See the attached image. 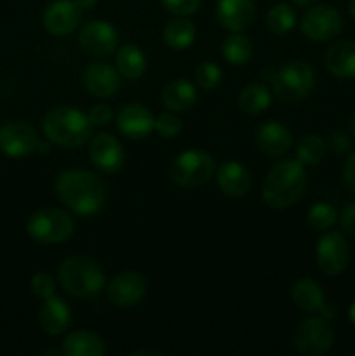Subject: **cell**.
Here are the masks:
<instances>
[{
    "instance_id": "cell-7",
    "label": "cell",
    "mask_w": 355,
    "mask_h": 356,
    "mask_svg": "<svg viewBox=\"0 0 355 356\" xmlns=\"http://www.w3.org/2000/svg\"><path fill=\"white\" fill-rule=\"evenodd\" d=\"M214 172V159L202 149H187L180 153L171 165V179L181 188L200 186L207 183Z\"/></svg>"
},
{
    "instance_id": "cell-10",
    "label": "cell",
    "mask_w": 355,
    "mask_h": 356,
    "mask_svg": "<svg viewBox=\"0 0 355 356\" xmlns=\"http://www.w3.org/2000/svg\"><path fill=\"white\" fill-rule=\"evenodd\" d=\"M38 134L24 120H9L0 125V152L10 159H21L37 149Z\"/></svg>"
},
{
    "instance_id": "cell-46",
    "label": "cell",
    "mask_w": 355,
    "mask_h": 356,
    "mask_svg": "<svg viewBox=\"0 0 355 356\" xmlns=\"http://www.w3.org/2000/svg\"><path fill=\"white\" fill-rule=\"evenodd\" d=\"M348 320H350V322L355 325V301L352 302L350 309H348Z\"/></svg>"
},
{
    "instance_id": "cell-47",
    "label": "cell",
    "mask_w": 355,
    "mask_h": 356,
    "mask_svg": "<svg viewBox=\"0 0 355 356\" xmlns=\"http://www.w3.org/2000/svg\"><path fill=\"white\" fill-rule=\"evenodd\" d=\"M350 16L354 17V21H355V0H352L350 2Z\"/></svg>"
},
{
    "instance_id": "cell-40",
    "label": "cell",
    "mask_w": 355,
    "mask_h": 356,
    "mask_svg": "<svg viewBox=\"0 0 355 356\" xmlns=\"http://www.w3.org/2000/svg\"><path fill=\"white\" fill-rule=\"evenodd\" d=\"M343 181L348 190L355 193V149L348 153L347 156V162L343 167Z\"/></svg>"
},
{
    "instance_id": "cell-37",
    "label": "cell",
    "mask_w": 355,
    "mask_h": 356,
    "mask_svg": "<svg viewBox=\"0 0 355 356\" xmlns=\"http://www.w3.org/2000/svg\"><path fill=\"white\" fill-rule=\"evenodd\" d=\"M327 148H329L334 155L350 153V138H348L343 131H333L329 134V139H327Z\"/></svg>"
},
{
    "instance_id": "cell-28",
    "label": "cell",
    "mask_w": 355,
    "mask_h": 356,
    "mask_svg": "<svg viewBox=\"0 0 355 356\" xmlns=\"http://www.w3.org/2000/svg\"><path fill=\"white\" fill-rule=\"evenodd\" d=\"M271 103V89L265 83H249L240 90L239 106L244 113L258 115L267 110Z\"/></svg>"
},
{
    "instance_id": "cell-13",
    "label": "cell",
    "mask_w": 355,
    "mask_h": 356,
    "mask_svg": "<svg viewBox=\"0 0 355 356\" xmlns=\"http://www.w3.org/2000/svg\"><path fill=\"white\" fill-rule=\"evenodd\" d=\"M89 159L101 172L117 174L124 167L125 153L113 134L100 132L89 139Z\"/></svg>"
},
{
    "instance_id": "cell-33",
    "label": "cell",
    "mask_w": 355,
    "mask_h": 356,
    "mask_svg": "<svg viewBox=\"0 0 355 356\" xmlns=\"http://www.w3.org/2000/svg\"><path fill=\"white\" fill-rule=\"evenodd\" d=\"M223 72L216 63L212 61H204L197 66L195 70V82L200 89L204 90H212L221 83Z\"/></svg>"
},
{
    "instance_id": "cell-30",
    "label": "cell",
    "mask_w": 355,
    "mask_h": 356,
    "mask_svg": "<svg viewBox=\"0 0 355 356\" xmlns=\"http://www.w3.org/2000/svg\"><path fill=\"white\" fill-rule=\"evenodd\" d=\"M327 153V143L319 136H305L296 146V160L305 167H315Z\"/></svg>"
},
{
    "instance_id": "cell-6",
    "label": "cell",
    "mask_w": 355,
    "mask_h": 356,
    "mask_svg": "<svg viewBox=\"0 0 355 356\" xmlns=\"http://www.w3.org/2000/svg\"><path fill=\"white\" fill-rule=\"evenodd\" d=\"M75 232V221L61 209H40L26 221V233L31 240L44 245H56L70 238Z\"/></svg>"
},
{
    "instance_id": "cell-32",
    "label": "cell",
    "mask_w": 355,
    "mask_h": 356,
    "mask_svg": "<svg viewBox=\"0 0 355 356\" xmlns=\"http://www.w3.org/2000/svg\"><path fill=\"white\" fill-rule=\"evenodd\" d=\"M306 221L317 232H326L331 226L336 225L338 221V212L336 209L333 207L327 202H319V204L312 205L306 214Z\"/></svg>"
},
{
    "instance_id": "cell-17",
    "label": "cell",
    "mask_w": 355,
    "mask_h": 356,
    "mask_svg": "<svg viewBox=\"0 0 355 356\" xmlns=\"http://www.w3.org/2000/svg\"><path fill=\"white\" fill-rule=\"evenodd\" d=\"M256 16L254 0H218L216 17L228 31H244L251 26Z\"/></svg>"
},
{
    "instance_id": "cell-21",
    "label": "cell",
    "mask_w": 355,
    "mask_h": 356,
    "mask_svg": "<svg viewBox=\"0 0 355 356\" xmlns=\"http://www.w3.org/2000/svg\"><path fill=\"white\" fill-rule=\"evenodd\" d=\"M216 183L228 197H244L251 188L249 170L237 160H226L216 169Z\"/></svg>"
},
{
    "instance_id": "cell-3",
    "label": "cell",
    "mask_w": 355,
    "mask_h": 356,
    "mask_svg": "<svg viewBox=\"0 0 355 356\" xmlns=\"http://www.w3.org/2000/svg\"><path fill=\"white\" fill-rule=\"evenodd\" d=\"M305 188V165L298 160H282L275 163L265 177L263 200L271 209H287L303 197Z\"/></svg>"
},
{
    "instance_id": "cell-27",
    "label": "cell",
    "mask_w": 355,
    "mask_h": 356,
    "mask_svg": "<svg viewBox=\"0 0 355 356\" xmlns=\"http://www.w3.org/2000/svg\"><path fill=\"white\" fill-rule=\"evenodd\" d=\"M195 33V24L187 16H176L164 28V42L174 51H183L194 44Z\"/></svg>"
},
{
    "instance_id": "cell-15",
    "label": "cell",
    "mask_w": 355,
    "mask_h": 356,
    "mask_svg": "<svg viewBox=\"0 0 355 356\" xmlns=\"http://www.w3.org/2000/svg\"><path fill=\"white\" fill-rule=\"evenodd\" d=\"M82 9L77 6L75 0H54L47 3L42 16L45 30L56 37H66L80 26Z\"/></svg>"
},
{
    "instance_id": "cell-20",
    "label": "cell",
    "mask_w": 355,
    "mask_h": 356,
    "mask_svg": "<svg viewBox=\"0 0 355 356\" xmlns=\"http://www.w3.org/2000/svg\"><path fill=\"white\" fill-rule=\"evenodd\" d=\"M38 323L45 334L59 336L72 323V308L65 299L51 296V298L44 299V305L38 312Z\"/></svg>"
},
{
    "instance_id": "cell-23",
    "label": "cell",
    "mask_w": 355,
    "mask_h": 356,
    "mask_svg": "<svg viewBox=\"0 0 355 356\" xmlns=\"http://www.w3.org/2000/svg\"><path fill=\"white\" fill-rule=\"evenodd\" d=\"M104 353H106L104 341L90 330L70 332L61 343L63 356H103Z\"/></svg>"
},
{
    "instance_id": "cell-42",
    "label": "cell",
    "mask_w": 355,
    "mask_h": 356,
    "mask_svg": "<svg viewBox=\"0 0 355 356\" xmlns=\"http://www.w3.org/2000/svg\"><path fill=\"white\" fill-rule=\"evenodd\" d=\"M164 351L159 350H138L132 353V356H162Z\"/></svg>"
},
{
    "instance_id": "cell-9",
    "label": "cell",
    "mask_w": 355,
    "mask_h": 356,
    "mask_svg": "<svg viewBox=\"0 0 355 356\" xmlns=\"http://www.w3.org/2000/svg\"><path fill=\"white\" fill-rule=\"evenodd\" d=\"M299 28L308 40L329 42L343 30V17L336 7L320 3V6L310 7L303 14Z\"/></svg>"
},
{
    "instance_id": "cell-45",
    "label": "cell",
    "mask_w": 355,
    "mask_h": 356,
    "mask_svg": "<svg viewBox=\"0 0 355 356\" xmlns=\"http://www.w3.org/2000/svg\"><path fill=\"white\" fill-rule=\"evenodd\" d=\"M289 2L294 3V6H298V7H306V6H312L315 0H289Z\"/></svg>"
},
{
    "instance_id": "cell-18",
    "label": "cell",
    "mask_w": 355,
    "mask_h": 356,
    "mask_svg": "<svg viewBox=\"0 0 355 356\" xmlns=\"http://www.w3.org/2000/svg\"><path fill=\"white\" fill-rule=\"evenodd\" d=\"M117 129L129 139H143L153 131L155 117L143 104H127L117 113Z\"/></svg>"
},
{
    "instance_id": "cell-44",
    "label": "cell",
    "mask_w": 355,
    "mask_h": 356,
    "mask_svg": "<svg viewBox=\"0 0 355 356\" xmlns=\"http://www.w3.org/2000/svg\"><path fill=\"white\" fill-rule=\"evenodd\" d=\"M49 139L47 141H42V139H38V143H37V149H35V152H40V153H47L49 152Z\"/></svg>"
},
{
    "instance_id": "cell-1",
    "label": "cell",
    "mask_w": 355,
    "mask_h": 356,
    "mask_svg": "<svg viewBox=\"0 0 355 356\" xmlns=\"http://www.w3.org/2000/svg\"><path fill=\"white\" fill-rule=\"evenodd\" d=\"M54 190L59 200L79 216H94L104 207L108 190L97 174L84 169H66L56 176Z\"/></svg>"
},
{
    "instance_id": "cell-25",
    "label": "cell",
    "mask_w": 355,
    "mask_h": 356,
    "mask_svg": "<svg viewBox=\"0 0 355 356\" xmlns=\"http://www.w3.org/2000/svg\"><path fill=\"white\" fill-rule=\"evenodd\" d=\"M291 298L294 305L305 313H319L324 302H326L322 287L315 280H312V278H299L292 285Z\"/></svg>"
},
{
    "instance_id": "cell-34",
    "label": "cell",
    "mask_w": 355,
    "mask_h": 356,
    "mask_svg": "<svg viewBox=\"0 0 355 356\" xmlns=\"http://www.w3.org/2000/svg\"><path fill=\"white\" fill-rule=\"evenodd\" d=\"M181 129H183V124L174 111L160 113L155 118V125H153V131H157V134L162 136V138H176Z\"/></svg>"
},
{
    "instance_id": "cell-4",
    "label": "cell",
    "mask_w": 355,
    "mask_h": 356,
    "mask_svg": "<svg viewBox=\"0 0 355 356\" xmlns=\"http://www.w3.org/2000/svg\"><path fill=\"white\" fill-rule=\"evenodd\" d=\"M58 282L63 291L77 299H93L106 287L103 268L86 256H70L58 270Z\"/></svg>"
},
{
    "instance_id": "cell-16",
    "label": "cell",
    "mask_w": 355,
    "mask_h": 356,
    "mask_svg": "<svg viewBox=\"0 0 355 356\" xmlns=\"http://www.w3.org/2000/svg\"><path fill=\"white\" fill-rule=\"evenodd\" d=\"M84 87L90 96L106 99L113 96L120 87V73L108 63H93L84 72Z\"/></svg>"
},
{
    "instance_id": "cell-31",
    "label": "cell",
    "mask_w": 355,
    "mask_h": 356,
    "mask_svg": "<svg viewBox=\"0 0 355 356\" xmlns=\"http://www.w3.org/2000/svg\"><path fill=\"white\" fill-rule=\"evenodd\" d=\"M296 23H298V17L289 3H275L267 14V26L275 35L289 33L296 26Z\"/></svg>"
},
{
    "instance_id": "cell-8",
    "label": "cell",
    "mask_w": 355,
    "mask_h": 356,
    "mask_svg": "<svg viewBox=\"0 0 355 356\" xmlns=\"http://www.w3.org/2000/svg\"><path fill=\"white\" fill-rule=\"evenodd\" d=\"M334 332L329 320L322 316H310L298 323L294 330V346L298 353L306 356H322L331 350Z\"/></svg>"
},
{
    "instance_id": "cell-39",
    "label": "cell",
    "mask_w": 355,
    "mask_h": 356,
    "mask_svg": "<svg viewBox=\"0 0 355 356\" xmlns=\"http://www.w3.org/2000/svg\"><path fill=\"white\" fill-rule=\"evenodd\" d=\"M340 225L347 235L355 238V202L343 209V212L340 214Z\"/></svg>"
},
{
    "instance_id": "cell-5",
    "label": "cell",
    "mask_w": 355,
    "mask_h": 356,
    "mask_svg": "<svg viewBox=\"0 0 355 356\" xmlns=\"http://www.w3.org/2000/svg\"><path fill=\"white\" fill-rule=\"evenodd\" d=\"M271 92L284 103H298L310 96L315 86L313 68L305 61H289L274 73Z\"/></svg>"
},
{
    "instance_id": "cell-2",
    "label": "cell",
    "mask_w": 355,
    "mask_h": 356,
    "mask_svg": "<svg viewBox=\"0 0 355 356\" xmlns=\"http://www.w3.org/2000/svg\"><path fill=\"white\" fill-rule=\"evenodd\" d=\"M93 122L89 115L73 106H56L45 113L42 131L45 139L61 148L75 149L93 138Z\"/></svg>"
},
{
    "instance_id": "cell-24",
    "label": "cell",
    "mask_w": 355,
    "mask_h": 356,
    "mask_svg": "<svg viewBox=\"0 0 355 356\" xmlns=\"http://www.w3.org/2000/svg\"><path fill=\"white\" fill-rule=\"evenodd\" d=\"M164 106L174 113L188 111L197 103V89L187 79H178L167 83L162 90Z\"/></svg>"
},
{
    "instance_id": "cell-19",
    "label": "cell",
    "mask_w": 355,
    "mask_h": 356,
    "mask_svg": "<svg viewBox=\"0 0 355 356\" xmlns=\"http://www.w3.org/2000/svg\"><path fill=\"white\" fill-rule=\"evenodd\" d=\"M256 145L271 159L284 156L292 146V134L281 122H265L256 131Z\"/></svg>"
},
{
    "instance_id": "cell-36",
    "label": "cell",
    "mask_w": 355,
    "mask_h": 356,
    "mask_svg": "<svg viewBox=\"0 0 355 356\" xmlns=\"http://www.w3.org/2000/svg\"><path fill=\"white\" fill-rule=\"evenodd\" d=\"M164 9L174 16H191L198 10L202 0H160Z\"/></svg>"
},
{
    "instance_id": "cell-11",
    "label": "cell",
    "mask_w": 355,
    "mask_h": 356,
    "mask_svg": "<svg viewBox=\"0 0 355 356\" xmlns=\"http://www.w3.org/2000/svg\"><path fill=\"white\" fill-rule=\"evenodd\" d=\"M79 45L86 54L104 58L118 47V33L108 21L93 19L80 28Z\"/></svg>"
},
{
    "instance_id": "cell-26",
    "label": "cell",
    "mask_w": 355,
    "mask_h": 356,
    "mask_svg": "<svg viewBox=\"0 0 355 356\" xmlns=\"http://www.w3.org/2000/svg\"><path fill=\"white\" fill-rule=\"evenodd\" d=\"M118 73L127 80H136L146 72V56L138 45L125 44L118 49L115 58Z\"/></svg>"
},
{
    "instance_id": "cell-14",
    "label": "cell",
    "mask_w": 355,
    "mask_h": 356,
    "mask_svg": "<svg viewBox=\"0 0 355 356\" xmlns=\"http://www.w3.org/2000/svg\"><path fill=\"white\" fill-rule=\"evenodd\" d=\"M106 296L111 305L118 308H131L145 299L146 280L138 271H122L108 282Z\"/></svg>"
},
{
    "instance_id": "cell-12",
    "label": "cell",
    "mask_w": 355,
    "mask_h": 356,
    "mask_svg": "<svg viewBox=\"0 0 355 356\" xmlns=\"http://www.w3.org/2000/svg\"><path fill=\"white\" fill-rule=\"evenodd\" d=\"M348 242L340 232L324 233L317 242V266L324 275L338 277L348 264Z\"/></svg>"
},
{
    "instance_id": "cell-35",
    "label": "cell",
    "mask_w": 355,
    "mask_h": 356,
    "mask_svg": "<svg viewBox=\"0 0 355 356\" xmlns=\"http://www.w3.org/2000/svg\"><path fill=\"white\" fill-rule=\"evenodd\" d=\"M30 291L35 298L42 299V301L51 298V296H54V291H56L54 277L45 273V271H38V273H35L33 277H31Z\"/></svg>"
},
{
    "instance_id": "cell-48",
    "label": "cell",
    "mask_w": 355,
    "mask_h": 356,
    "mask_svg": "<svg viewBox=\"0 0 355 356\" xmlns=\"http://www.w3.org/2000/svg\"><path fill=\"white\" fill-rule=\"evenodd\" d=\"M352 134H354V138H355V117H354V120H352Z\"/></svg>"
},
{
    "instance_id": "cell-29",
    "label": "cell",
    "mask_w": 355,
    "mask_h": 356,
    "mask_svg": "<svg viewBox=\"0 0 355 356\" xmlns=\"http://www.w3.org/2000/svg\"><path fill=\"white\" fill-rule=\"evenodd\" d=\"M221 52L226 63L233 66H244L253 56V44L242 31H232L223 40Z\"/></svg>"
},
{
    "instance_id": "cell-38",
    "label": "cell",
    "mask_w": 355,
    "mask_h": 356,
    "mask_svg": "<svg viewBox=\"0 0 355 356\" xmlns=\"http://www.w3.org/2000/svg\"><path fill=\"white\" fill-rule=\"evenodd\" d=\"M87 115H89V120L93 122V125H106L108 122L113 118V111H111V108L103 103L94 104Z\"/></svg>"
},
{
    "instance_id": "cell-43",
    "label": "cell",
    "mask_w": 355,
    "mask_h": 356,
    "mask_svg": "<svg viewBox=\"0 0 355 356\" xmlns=\"http://www.w3.org/2000/svg\"><path fill=\"white\" fill-rule=\"evenodd\" d=\"M75 2L77 6L84 10V9H93V7L97 3V0H75Z\"/></svg>"
},
{
    "instance_id": "cell-41",
    "label": "cell",
    "mask_w": 355,
    "mask_h": 356,
    "mask_svg": "<svg viewBox=\"0 0 355 356\" xmlns=\"http://www.w3.org/2000/svg\"><path fill=\"white\" fill-rule=\"evenodd\" d=\"M319 313L322 315V318L333 320L334 316H336V308H334V306H331V305H327V302H324V306L320 308Z\"/></svg>"
},
{
    "instance_id": "cell-22",
    "label": "cell",
    "mask_w": 355,
    "mask_h": 356,
    "mask_svg": "<svg viewBox=\"0 0 355 356\" xmlns=\"http://www.w3.org/2000/svg\"><path fill=\"white\" fill-rule=\"evenodd\" d=\"M324 65L336 79H355V42H334L326 51Z\"/></svg>"
}]
</instances>
